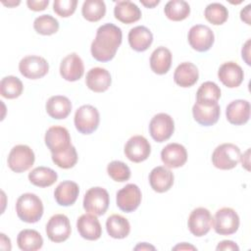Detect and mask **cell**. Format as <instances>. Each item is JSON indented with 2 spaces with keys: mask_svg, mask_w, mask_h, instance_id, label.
<instances>
[{
  "mask_svg": "<svg viewBox=\"0 0 251 251\" xmlns=\"http://www.w3.org/2000/svg\"><path fill=\"white\" fill-rule=\"evenodd\" d=\"M123 39L122 29L111 24H105L98 27L95 39L91 43L92 57L99 62L111 61L119 49Z\"/></svg>",
  "mask_w": 251,
  "mask_h": 251,
  "instance_id": "obj_1",
  "label": "cell"
},
{
  "mask_svg": "<svg viewBox=\"0 0 251 251\" xmlns=\"http://www.w3.org/2000/svg\"><path fill=\"white\" fill-rule=\"evenodd\" d=\"M41 199L33 193L22 194L16 203V212L20 220L28 224L38 222L43 215Z\"/></svg>",
  "mask_w": 251,
  "mask_h": 251,
  "instance_id": "obj_2",
  "label": "cell"
},
{
  "mask_svg": "<svg viewBox=\"0 0 251 251\" xmlns=\"http://www.w3.org/2000/svg\"><path fill=\"white\" fill-rule=\"evenodd\" d=\"M241 152L238 146L232 143H223L216 147L212 154L213 165L220 170H231L240 161Z\"/></svg>",
  "mask_w": 251,
  "mask_h": 251,
  "instance_id": "obj_3",
  "label": "cell"
},
{
  "mask_svg": "<svg viewBox=\"0 0 251 251\" xmlns=\"http://www.w3.org/2000/svg\"><path fill=\"white\" fill-rule=\"evenodd\" d=\"M110 204L108 191L100 186L89 188L83 197L84 210L95 216H102L106 213Z\"/></svg>",
  "mask_w": 251,
  "mask_h": 251,
  "instance_id": "obj_4",
  "label": "cell"
},
{
  "mask_svg": "<svg viewBox=\"0 0 251 251\" xmlns=\"http://www.w3.org/2000/svg\"><path fill=\"white\" fill-rule=\"evenodd\" d=\"M75 128L82 134H90L94 132L100 122V115L98 110L92 105L80 106L75 114Z\"/></svg>",
  "mask_w": 251,
  "mask_h": 251,
  "instance_id": "obj_5",
  "label": "cell"
},
{
  "mask_svg": "<svg viewBox=\"0 0 251 251\" xmlns=\"http://www.w3.org/2000/svg\"><path fill=\"white\" fill-rule=\"evenodd\" d=\"M213 227L220 235L233 234L239 227V217L231 208H221L213 218Z\"/></svg>",
  "mask_w": 251,
  "mask_h": 251,
  "instance_id": "obj_6",
  "label": "cell"
},
{
  "mask_svg": "<svg viewBox=\"0 0 251 251\" xmlns=\"http://www.w3.org/2000/svg\"><path fill=\"white\" fill-rule=\"evenodd\" d=\"M35 160L32 149L24 144L14 146L8 156V167L15 173H24L31 168Z\"/></svg>",
  "mask_w": 251,
  "mask_h": 251,
  "instance_id": "obj_7",
  "label": "cell"
},
{
  "mask_svg": "<svg viewBox=\"0 0 251 251\" xmlns=\"http://www.w3.org/2000/svg\"><path fill=\"white\" fill-rule=\"evenodd\" d=\"M175 131V122L173 118L166 113L155 115L149 124V132L151 137L157 142L168 140Z\"/></svg>",
  "mask_w": 251,
  "mask_h": 251,
  "instance_id": "obj_8",
  "label": "cell"
},
{
  "mask_svg": "<svg viewBox=\"0 0 251 251\" xmlns=\"http://www.w3.org/2000/svg\"><path fill=\"white\" fill-rule=\"evenodd\" d=\"M187 226L189 231L197 237L206 235L212 226H213V217L210 211L203 207H198L190 213L187 221Z\"/></svg>",
  "mask_w": 251,
  "mask_h": 251,
  "instance_id": "obj_9",
  "label": "cell"
},
{
  "mask_svg": "<svg viewBox=\"0 0 251 251\" xmlns=\"http://www.w3.org/2000/svg\"><path fill=\"white\" fill-rule=\"evenodd\" d=\"M44 140L52 154L62 153L72 146L69 130L64 126H54L49 127L46 130Z\"/></svg>",
  "mask_w": 251,
  "mask_h": 251,
  "instance_id": "obj_10",
  "label": "cell"
},
{
  "mask_svg": "<svg viewBox=\"0 0 251 251\" xmlns=\"http://www.w3.org/2000/svg\"><path fill=\"white\" fill-rule=\"evenodd\" d=\"M19 71L26 78L37 79L43 77L48 73L49 64L40 56L29 55L20 61Z\"/></svg>",
  "mask_w": 251,
  "mask_h": 251,
  "instance_id": "obj_11",
  "label": "cell"
},
{
  "mask_svg": "<svg viewBox=\"0 0 251 251\" xmlns=\"http://www.w3.org/2000/svg\"><path fill=\"white\" fill-rule=\"evenodd\" d=\"M72 232L71 223L64 214L52 216L46 225V234L48 238L56 243L66 241Z\"/></svg>",
  "mask_w": 251,
  "mask_h": 251,
  "instance_id": "obj_12",
  "label": "cell"
},
{
  "mask_svg": "<svg viewBox=\"0 0 251 251\" xmlns=\"http://www.w3.org/2000/svg\"><path fill=\"white\" fill-rule=\"evenodd\" d=\"M187 38L190 46L198 52L208 51L215 41L213 30L204 25H193L188 31Z\"/></svg>",
  "mask_w": 251,
  "mask_h": 251,
  "instance_id": "obj_13",
  "label": "cell"
},
{
  "mask_svg": "<svg viewBox=\"0 0 251 251\" xmlns=\"http://www.w3.org/2000/svg\"><path fill=\"white\" fill-rule=\"evenodd\" d=\"M141 191L134 183H128L117 192V206L126 213L135 211L141 203Z\"/></svg>",
  "mask_w": 251,
  "mask_h": 251,
  "instance_id": "obj_14",
  "label": "cell"
},
{
  "mask_svg": "<svg viewBox=\"0 0 251 251\" xmlns=\"http://www.w3.org/2000/svg\"><path fill=\"white\" fill-rule=\"evenodd\" d=\"M124 151L126 157L129 161L140 163L149 157L151 153V145L144 136L134 135L126 141Z\"/></svg>",
  "mask_w": 251,
  "mask_h": 251,
  "instance_id": "obj_15",
  "label": "cell"
},
{
  "mask_svg": "<svg viewBox=\"0 0 251 251\" xmlns=\"http://www.w3.org/2000/svg\"><path fill=\"white\" fill-rule=\"evenodd\" d=\"M84 74V65L76 53L67 55L61 62L60 75L68 81L78 80Z\"/></svg>",
  "mask_w": 251,
  "mask_h": 251,
  "instance_id": "obj_16",
  "label": "cell"
},
{
  "mask_svg": "<svg viewBox=\"0 0 251 251\" xmlns=\"http://www.w3.org/2000/svg\"><path fill=\"white\" fill-rule=\"evenodd\" d=\"M161 160L170 169L179 168L187 161V151L179 143H169L161 151Z\"/></svg>",
  "mask_w": 251,
  "mask_h": 251,
  "instance_id": "obj_17",
  "label": "cell"
},
{
  "mask_svg": "<svg viewBox=\"0 0 251 251\" xmlns=\"http://www.w3.org/2000/svg\"><path fill=\"white\" fill-rule=\"evenodd\" d=\"M218 77L224 85L228 88H234L239 86L244 78V73L242 68L235 62L229 61L224 63L219 71Z\"/></svg>",
  "mask_w": 251,
  "mask_h": 251,
  "instance_id": "obj_18",
  "label": "cell"
},
{
  "mask_svg": "<svg viewBox=\"0 0 251 251\" xmlns=\"http://www.w3.org/2000/svg\"><path fill=\"white\" fill-rule=\"evenodd\" d=\"M76 228L79 235L86 240H97L102 234V227L97 216L83 214L76 221Z\"/></svg>",
  "mask_w": 251,
  "mask_h": 251,
  "instance_id": "obj_19",
  "label": "cell"
},
{
  "mask_svg": "<svg viewBox=\"0 0 251 251\" xmlns=\"http://www.w3.org/2000/svg\"><path fill=\"white\" fill-rule=\"evenodd\" d=\"M111 82H112L111 75L104 68H100V67L92 68L86 74V78H85L86 86L94 92L100 93V92L106 91L110 87Z\"/></svg>",
  "mask_w": 251,
  "mask_h": 251,
  "instance_id": "obj_20",
  "label": "cell"
},
{
  "mask_svg": "<svg viewBox=\"0 0 251 251\" xmlns=\"http://www.w3.org/2000/svg\"><path fill=\"white\" fill-rule=\"evenodd\" d=\"M226 116L231 125L241 126L246 124L250 118V103L242 99L231 101L226 107Z\"/></svg>",
  "mask_w": 251,
  "mask_h": 251,
  "instance_id": "obj_21",
  "label": "cell"
},
{
  "mask_svg": "<svg viewBox=\"0 0 251 251\" xmlns=\"http://www.w3.org/2000/svg\"><path fill=\"white\" fill-rule=\"evenodd\" d=\"M149 183L154 191L158 193L166 192L174 184V174L168 168L158 166L150 172Z\"/></svg>",
  "mask_w": 251,
  "mask_h": 251,
  "instance_id": "obj_22",
  "label": "cell"
},
{
  "mask_svg": "<svg viewBox=\"0 0 251 251\" xmlns=\"http://www.w3.org/2000/svg\"><path fill=\"white\" fill-rule=\"evenodd\" d=\"M79 193L77 183L72 180H64L58 184L54 191V198L61 206H71L75 204Z\"/></svg>",
  "mask_w": 251,
  "mask_h": 251,
  "instance_id": "obj_23",
  "label": "cell"
},
{
  "mask_svg": "<svg viewBox=\"0 0 251 251\" xmlns=\"http://www.w3.org/2000/svg\"><path fill=\"white\" fill-rule=\"evenodd\" d=\"M198 78V69L190 62H183L179 64L174 74V80L180 87H190L197 82Z\"/></svg>",
  "mask_w": 251,
  "mask_h": 251,
  "instance_id": "obj_24",
  "label": "cell"
},
{
  "mask_svg": "<svg viewBox=\"0 0 251 251\" xmlns=\"http://www.w3.org/2000/svg\"><path fill=\"white\" fill-rule=\"evenodd\" d=\"M153 42V34L144 25H137L128 32V43L130 47L137 51L143 52L147 50Z\"/></svg>",
  "mask_w": 251,
  "mask_h": 251,
  "instance_id": "obj_25",
  "label": "cell"
},
{
  "mask_svg": "<svg viewBox=\"0 0 251 251\" xmlns=\"http://www.w3.org/2000/svg\"><path fill=\"white\" fill-rule=\"evenodd\" d=\"M47 114L56 120L66 119L72 112V102L63 95L51 96L46 102Z\"/></svg>",
  "mask_w": 251,
  "mask_h": 251,
  "instance_id": "obj_26",
  "label": "cell"
},
{
  "mask_svg": "<svg viewBox=\"0 0 251 251\" xmlns=\"http://www.w3.org/2000/svg\"><path fill=\"white\" fill-rule=\"evenodd\" d=\"M115 18L123 24H132L141 18V11L131 1H118L114 8Z\"/></svg>",
  "mask_w": 251,
  "mask_h": 251,
  "instance_id": "obj_27",
  "label": "cell"
},
{
  "mask_svg": "<svg viewBox=\"0 0 251 251\" xmlns=\"http://www.w3.org/2000/svg\"><path fill=\"white\" fill-rule=\"evenodd\" d=\"M192 114L194 120L199 125L209 126L218 122L221 115V108L219 104L213 106H202L195 103L192 107Z\"/></svg>",
  "mask_w": 251,
  "mask_h": 251,
  "instance_id": "obj_28",
  "label": "cell"
},
{
  "mask_svg": "<svg viewBox=\"0 0 251 251\" xmlns=\"http://www.w3.org/2000/svg\"><path fill=\"white\" fill-rule=\"evenodd\" d=\"M172 66V53L171 51L160 46L156 48L150 56V68L157 75H165L169 72Z\"/></svg>",
  "mask_w": 251,
  "mask_h": 251,
  "instance_id": "obj_29",
  "label": "cell"
},
{
  "mask_svg": "<svg viewBox=\"0 0 251 251\" xmlns=\"http://www.w3.org/2000/svg\"><path fill=\"white\" fill-rule=\"evenodd\" d=\"M220 97V87L213 81H205L196 92V103L202 106H213L218 104Z\"/></svg>",
  "mask_w": 251,
  "mask_h": 251,
  "instance_id": "obj_30",
  "label": "cell"
},
{
  "mask_svg": "<svg viewBox=\"0 0 251 251\" xmlns=\"http://www.w3.org/2000/svg\"><path fill=\"white\" fill-rule=\"evenodd\" d=\"M108 234L116 239L126 238L130 231V225L127 219L121 215H111L106 221Z\"/></svg>",
  "mask_w": 251,
  "mask_h": 251,
  "instance_id": "obj_31",
  "label": "cell"
},
{
  "mask_svg": "<svg viewBox=\"0 0 251 251\" xmlns=\"http://www.w3.org/2000/svg\"><path fill=\"white\" fill-rule=\"evenodd\" d=\"M17 243L21 250L36 251L43 245V238L41 234L35 229H23L17 236Z\"/></svg>",
  "mask_w": 251,
  "mask_h": 251,
  "instance_id": "obj_32",
  "label": "cell"
},
{
  "mask_svg": "<svg viewBox=\"0 0 251 251\" xmlns=\"http://www.w3.org/2000/svg\"><path fill=\"white\" fill-rule=\"evenodd\" d=\"M58 178L57 173L48 167H37L28 174L29 181L39 187L51 186Z\"/></svg>",
  "mask_w": 251,
  "mask_h": 251,
  "instance_id": "obj_33",
  "label": "cell"
},
{
  "mask_svg": "<svg viewBox=\"0 0 251 251\" xmlns=\"http://www.w3.org/2000/svg\"><path fill=\"white\" fill-rule=\"evenodd\" d=\"M164 12L169 20L179 22L189 16L190 6L183 0H171L165 5Z\"/></svg>",
  "mask_w": 251,
  "mask_h": 251,
  "instance_id": "obj_34",
  "label": "cell"
},
{
  "mask_svg": "<svg viewBox=\"0 0 251 251\" xmlns=\"http://www.w3.org/2000/svg\"><path fill=\"white\" fill-rule=\"evenodd\" d=\"M81 14L88 22H98L106 14V5L102 0H86L82 4Z\"/></svg>",
  "mask_w": 251,
  "mask_h": 251,
  "instance_id": "obj_35",
  "label": "cell"
},
{
  "mask_svg": "<svg viewBox=\"0 0 251 251\" xmlns=\"http://www.w3.org/2000/svg\"><path fill=\"white\" fill-rule=\"evenodd\" d=\"M24 90L21 79L14 75H8L0 81V94L7 99H15L19 97Z\"/></svg>",
  "mask_w": 251,
  "mask_h": 251,
  "instance_id": "obj_36",
  "label": "cell"
},
{
  "mask_svg": "<svg viewBox=\"0 0 251 251\" xmlns=\"http://www.w3.org/2000/svg\"><path fill=\"white\" fill-rule=\"evenodd\" d=\"M204 16L209 23L215 25H220L227 20L228 11L223 4L211 3L205 8Z\"/></svg>",
  "mask_w": 251,
  "mask_h": 251,
  "instance_id": "obj_37",
  "label": "cell"
},
{
  "mask_svg": "<svg viewBox=\"0 0 251 251\" xmlns=\"http://www.w3.org/2000/svg\"><path fill=\"white\" fill-rule=\"evenodd\" d=\"M34 30L42 35H51L58 31L59 22L50 15H41L33 22Z\"/></svg>",
  "mask_w": 251,
  "mask_h": 251,
  "instance_id": "obj_38",
  "label": "cell"
},
{
  "mask_svg": "<svg viewBox=\"0 0 251 251\" xmlns=\"http://www.w3.org/2000/svg\"><path fill=\"white\" fill-rule=\"evenodd\" d=\"M107 173L110 177L119 182H124L130 177V169L122 161H113L107 167Z\"/></svg>",
  "mask_w": 251,
  "mask_h": 251,
  "instance_id": "obj_39",
  "label": "cell"
},
{
  "mask_svg": "<svg viewBox=\"0 0 251 251\" xmlns=\"http://www.w3.org/2000/svg\"><path fill=\"white\" fill-rule=\"evenodd\" d=\"M52 161L55 165L62 169H71L77 162V153L75 146H70L68 150L58 153L52 154Z\"/></svg>",
  "mask_w": 251,
  "mask_h": 251,
  "instance_id": "obj_40",
  "label": "cell"
},
{
  "mask_svg": "<svg viewBox=\"0 0 251 251\" xmlns=\"http://www.w3.org/2000/svg\"><path fill=\"white\" fill-rule=\"evenodd\" d=\"M76 5V0H55L53 3V10L58 16L68 18L75 13Z\"/></svg>",
  "mask_w": 251,
  "mask_h": 251,
  "instance_id": "obj_41",
  "label": "cell"
},
{
  "mask_svg": "<svg viewBox=\"0 0 251 251\" xmlns=\"http://www.w3.org/2000/svg\"><path fill=\"white\" fill-rule=\"evenodd\" d=\"M49 4V0H41V1H35V0H27L26 5L27 7L35 12L43 11L46 9V7Z\"/></svg>",
  "mask_w": 251,
  "mask_h": 251,
  "instance_id": "obj_42",
  "label": "cell"
},
{
  "mask_svg": "<svg viewBox=\"0 0 251 251\" xmlns=\"http://www.w3.org/2000/svg\"><path fill=\"white\" fill-rule=\"evenodd\" d=\"M216 249L219 251V250H233V251H238L239 250V247L237 246V244L231 240H223L221 241Z\"/></svg>",
  "mask_w": 251,
  "mask_h": 251,
  "instance_id": "obj_43",
  "label": "cell"
},
{
  "mask_svg": "<svg viewBox=\"0 0 251 251\" xmlns=\"http://www.w3.org/2000/svg\"><path fill=\"white\" fill-rule=\"evenodd\" d=\"M250 7L251 5H247L245 8H243L240 12V18L243 22H245L247 25H251L250 24Z\"/></svg>",
  "mask_w": 251,
  "mask_h": 251,
  "instance_id": "obj_44",
  "label": "cell"
},
{
  "mask_svg": "<svg viewBox=\"0 0 251 251\" xmlns=\"http://www.w3.org/2000/svg\"><path fill=\"white\" fill-rule=\"evenodd\" d=\"M250 40H247V42L244 44V46L242 47V51H241V54H242V59H244V61L246 62L247 65H250V60H249V56H250Z\"/></svg>",
  "mask_w": 251,
  "mask_h": 251,
  "instance_id": "obj_45",
  "label": "cell"
},
{
  "mask_svg": "<svg viewBox=\"0 0 251 251\" xmlns=\"http://www.w3.org/2000/svg\"><path fill=\"white\" fill-rule=\"evenodd\" d=\"M0 247L4 249V245H6V250H11V241L10 238L7 237L4 233H0Z\"/></svg>",
  "mask_w": 251,
  "mask_h": 251,
  "instance_id": "obj_46",
  "label": "cell"
},
{
  "mask_svg": "<svg viewBox=\"0 0 251 251\" xmlns=\"http://www.w3.org/2000/svg\"><path fill=\"white\" fill-rule=\"evenodd\" d=\"M173 249H174V250H187V249L196 250V248H195L194 246L189 245V244H187V243H185V242H183V243H181V244H178V245L175 246Z\"/></svg>",
  "mask_w": 251,
  "mask_h": 251,
  "instance_id": "obj_47",
  "label": "cell"
},
{
  "mask_svg": "<svg viewBox=\"0 0 251 251\" xmlns=\"http://www.w3.org/2000/svg\"><path fill=\"white\" fill-rule=\"evenodd\" d=\"M149 249H151V250H155V247H154V246H152V245L147 244L146 242L140 243V244H138L137 246H135V247H134V250H149Z\"/></svg>",
  "mask_w": 251,
  "mask_h": 251,
  "instance_id": "obj_48",
  "label": "cell"
},
{
  "mask_svg": "<svg viewBox=\"0 0 251 251\" xmlns=\"http://www.w3.org/2000/svg\"><path fill=\"white\" fill-rule=\"evenodd\" d=\"M141 4L144 5L146 8H154L156 5H158L160 3L159 0H154V1H144V0H140Z\"/></svg>",
  "mask_w": 251,
  "mask_h": 251,
  "instance_id": "obj_49",
  "label": "cell"
},
{
  "mask_svg": "<svg viewBox=\"0 0 251 251\" xmlns=\"http://www.w3.org/2000/svg\"><path fill=\"white\" fill-rule=\"evenodd\" d=\"M4 5H6V6H8V7H12V6H16V5H19L20 4V1H18V2H2Z\"/></svg>",
  "mask_w": 251,
  "mask_h": 251,
  "instance_id": "obj_50",
  "label": "cell"
}]
</instances>
